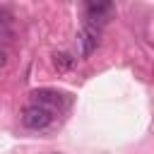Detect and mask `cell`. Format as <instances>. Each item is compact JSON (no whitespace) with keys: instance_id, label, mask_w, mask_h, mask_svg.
Masks as SVG:
<instances>
[{"instance_id":"cell-3","label":"cell","mask_w":154,"mask_h":154,"mask_svg":"<svg viewBox=\"0 0 154 154\" xmlns=\"http://www.w3.org/2000/svg\"><path fill=\"white\" fill-rule=\"evenodd\" d=\"M96 46H99V26L84 22V26H82L79 34H77V53H79L82 58H87Z\"/></svg>"},{"instance_id":"cell-5","label":"cell","mask_w":154,"mask_h":154,"mask_svg":"<svg viewBox=\"0 0 154 154\" xmlns=\"http://www.w3.org/2000/svg\"><path fill=\"white\" fill-rule=\"evenodd\" d=\"M75 63H77V58H72L70 53H55L53 55V65L58 70H70V67H75Z\"/></svg>"},{"instance_id":"cell-1","label":"cell","mask_w":154,"mask_h":154,"mask_svg":"<svg viewBox=\"0 0 154 154\" xmlns=\"http://www.w3.org/2000/svg\"><path fill=\"white\" fill-rule=\"evenodd\" d=\"M19 120H22V125H24L26 130L43 132V130H48V128L53 125V120H55V113H53V111H48V108H41V106H34V103H29V106H24V108H22V113H19Z\"/></svg>"},{"instance_id":"cell-6","label":"cell","mask_w":154,"mask_h":154,"mask_svg":"<svg viewBox=\"0 0 154 154\" xmlns=\"http://www.w3.org/2000/svg\"><path fill=\"white\" fill-rule=\"evenodd\" d=\"M5 65H7V53H5L2 48H0V70H2Z\"/></svg>"},{"instance_id":"cell-4","label":"cell","mask_w":154,"mask_h":154,"mask_svg":"<svg viewBox=\"0 0 154 154\" xmlns=\"http://www.w3.org/2000/svg\"><path fill=\"white\" fill-rule=\"evenodd\" d=\"M111 10H113L111 2H89V5H87V22L96 26V24L103 22V17H106Z\"/></svg>"},{"instance_id":"cell-2","label":"cell","mask_w":154,"mask_h":154,"mask_svg":"<svg viewBox=\"0 0 154 154\" xmlns=\"http://www.w3.org/2000/svg\"><path fill=\"white\" fill-rule=\"evenodd\" d=\"M29 99H31V103L34 106H41V108H48V111H65L67 106H70V94H65V91H58V89H34L31 94H29Z\"/></svg>"}]
</instances>
